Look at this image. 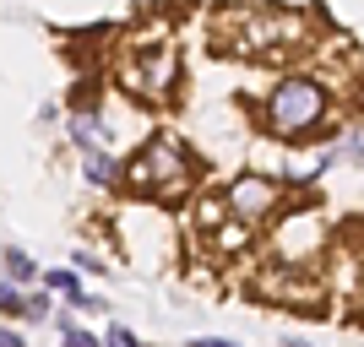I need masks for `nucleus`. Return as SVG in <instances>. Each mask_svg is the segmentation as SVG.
Here are the masks:
<instances>
[{
  "mask_svg": "<svg viewBox=\"0 0 364 347\" xmlns=\"http://www.w3.org/2000/svg\"><path fill=\"white\" fill-rule=\"evenodd\" d=\"M213 44L240 60H289L316 44V22L294 6H223L213 16Z\"/></svg>",
  "mask_w": 364,
  "mask_h": 347,
  "instance_id": "nucleus-1",
  "label": "nucleus"
},
{
  "mask_svg": "<svg viewBox=\"0 0 364 347\" xmlns=\"http://www.w3.org/2000/svg\"><path fill=\"white\" fill-rule=\"evenodd\" d=\"M250 120H256L261 136L283 141V147H304V141H321L326 125L337 120V98L332 87L310 71H283L272 87L250 104Z\"/></svg>",
  "mask_w": 364,
  "mask_h": 347,
  "instance_id": "nucleus-2",
  "label": "nucleus"
},
{
  "mask_svg": "<svg viewBox=\"0 0 364 347\" xmlns=\"http://www.w3.org/2000/svg\"><path fill=\"white\" fill-rule=\"evenodd\" d=\"M114 82L125 87V98L136 104L164 109L180 98V82H185V60H180V44L174 33L158 22V28H141L120 44V60H114Z\"/></svg>",
  "mask_w": 364,
  "mask_h": 347,
  "instance_id": "nucleus-3",
  "label": "nucleus"
},
{
  "mask_svg": "<svg viewBox=\"0 0 364 347\" xmlns=\"http://www.w3.org/2000/svg\"><path fill=\"white\" fill-rule=\"evenodd\" d=\"M120 184L131 196L152 201V206H180V201L196 196L201 168H196V158H191V147H185L180 136L152 131V136L125 158V180Z\"/></svg>",
  "mask_w": 364,
  "mask_h": 347,
  "instance_id": "nucleus-4",
  "label": "nucleus"
},
{
  "mask_svg": "<svg viewBox=\"0 0 364 347\" xmlns=\"http://www.w3.org/2000/svg\"><path fill=\"white\" fill-rule=\"evenodd\" d=\"M272 266H321L326 260V217L316 206H304V201H289V206L277 211L272 223Z\"/></svg>",
  "mask_w": 364,
  "mask_h": 347,
  "instance_id": "nucleus-5",
  "label": "nucleus"
},
{
  "mask_svg": "<svg viewBox=\"0 0 364 347\" xmlns=\"http://www.w3.org/2000/svg\"><path fill=\"white\" fill-rule=\"evenodd\" d=\"M218 190H223L228 217H240V223H250V228H267L277 211L294 201V190L277 180V174H267V168H240V174H228Z\"/></svg>",
  "mask_w": 364,
  "mask_h": 347,
  "instance_id": "nucleus-6",
  "label": "nucleus"
},
{
  "mask_svg": "<svg viewBox=\"0 0 364 347\" xmlns=\"http://www.w3.org/2000/svg\"><path fill=\"white\" fill-rule=\"evenodd\" d=\"M256 239H261V228L228 217V223H218L213 233H207V250H213V255H245V250H256Z\"/></svg>",
  "mask_w": 364,
  "mask_h": 347,
  "instance_id": "nucleus-7",
  "label": "nucleus"
},
{
  "mask_svg": "<svg viewBox=\"0 0 364 347\" xmlns=\"http://www.w3.org/2000/svg\"><path fill=\"white\" fill-rule=\"evenodd\" d=\"M65 136H71L82 152H98V147H104V120H98V109H71Z\"/></svg>",
  "mask_w": 364,
  "mask_h": 347,
  "instance_id": "nucleus-8",
  "label": "nucleus"
},
{
  "mask_svg": "<svg viewBox=\"0 0 364 347\" xmlns=\"http://www.w3.org/2000/svg\"><path fill=\"white\" fill-rule=\"evenodd\" d=\"M82 168H87V180H92V184H109V190H114V184L125 180V158H114L109 147L82 152Z\"/></svg>",
  "mask_w": 364,
  "mask_h": 347,
  "instance_id": "nucleus-9",
  "label": "nucleus"
},
{
  "mask_svg": "<svg viewBox=\"0 0 364 347\" xmlns=\"http://www.w3.org/2000/svg\"><path fill=\"white\" fill-rule=\"evenodd\" d=\"M218 223H228V206H223V190H196V233L207 239Z\"/></svg>",
  "mask_w": 364,
  "mask_h": 347,
  "instance_id": "nucleus-10",
  "label": "nucleus"
},
{
  "mask_svg": "<svg viewBox=\"0 0 364 347\" xmlns=\"http://www.w3.org/2000/svg\"><path fill=\"white\" fill-rule=\"evenodd\" d=\"M44 287H49V293H65V304L82 299V277H76L71 266H55V272H44Z\"/></svg>",
  "mask_w": 364,
  "mask_h": 347,
  "instance_id": "nucleus-11",
  "label": "nucleus"
},
{
  "mask_svg": "<svg viewBox=\"0 0 364 347\" xmlns=\"http://www.w3.org/2000/svg\"><path fill=\"white\" fill-rule=\"evenodd\" d=\"M6 277H11V282H33V277H38V260L28 255V250H6Z\"/></svg>",
  "mask_w": 364,
  "mask_h": 347,
  "instance_id": "nucleus-12",
  "label": "nucleus"
},
{
  "mask_svg": "<svg viewBox=\"0 0 364 347\" xmlns=\"http://www.w3.org/2000/svg\"><path fill=\"white\" fill-rule=\"evenodd\" d=\"M49 315H55V293L49 287H38V293L22 299V320H49Z\"/></svg>",
  "mask_w": 364,
  "mask_h": 347,
  "instance_id": "nucleus-13",
  "label": "nucleus"
},
{
  "mask_svg": "<svg viewBox=\"0 0 364 347\" xmlns=\"http://www.w3.org/2000/svg\"><path fill=\"white\" fill-rule=\"evenodd\" d=\"M60 347H104V336H92V331H82V326L65 320L60 326Z\"/></svg>",
  "mask_w": 364,
  "mask_h": 347,
  "instance_id": "nucleus-14",
  "label": "nucleus"
},
{
  "mask_svg": "<svg viewBox=\"0 0 364 347\" xmlns=\"http://www.w3.org/2000/svg\"><path fill=\"white\" fill-rule=\"evenodd\" d=\"M104 347H141V342H136V331H125V326H109V331H104Z\"/></svg>",
  "mask_w": 364,
  "mask_h": 347,
  "instance_id": "nucleus-15",
  "label": "nucleus"
},
{
  "mask_svg": "<svg viewBox=\"0 0 364 347\" xmlns=\"http://www.w3.org/2000/svg\"><path fill=\"white\" fill-rule=\"evenodd\" d=\"M191 347H240V342H228V336H196Z\"/></svg>",
  "mask_w": 364,
  "mask_h": 347,
  "instance_id": "nucleus-16",
  "label": "nucleus"
},
{
  "mask_svg": "<svg viewBox=\"0 0 364 347\" xmlns=\"http://www.w3.org/2000/svg\"><path fill=\"white\" fill-rule=\"evenodd\" d=\"M0 347H22V336H16V331H0Z\"/></svg>",
  "mask_w": 364,
  "mask_h": 347,
  "instance_id": "nucleus-17",
  "label": "nucleus"
},
{
  "mask_svg": "<svg viewBox=\"0 0 364 347\" xmlns=\"http://www.w3.org/2000/svg\"><path fill=\"white\" fill-rule=\"evenodd\" d=\"M283 347H310V342H304V336H289V342H283Z\"/></svg>",
  "mask_w": 364,
  "mask_h": 347,
  "instance_id": "nucleus-18",
  "label": "nucleus"
}]
</instances>
